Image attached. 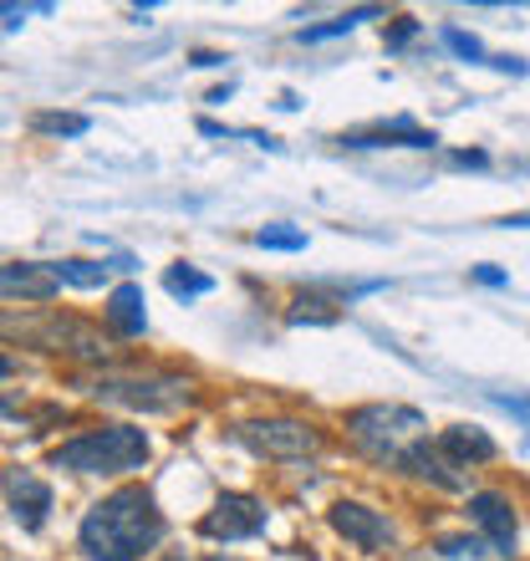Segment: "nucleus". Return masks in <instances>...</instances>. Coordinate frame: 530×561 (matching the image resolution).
<instances>
[{
	"label": "nucleus",
	"mask_w": 530,
	"mask_h": 561,
	"mask_svg": "<svg viewBox=\"0 0 530 561\" xmlns=\"http://www.w3.org/2000/svg\"><path fill=\"white\" fill-rule=\"evenodd\" d=\"M163 541V511L143 485L113 490L77 526V547L88 561H138Z\"/></svg>",
	"instance_id": "obj_1"
},
{
	"label": "nucleus",
	"mask_w": 530,
	"mask_h": 561,
	"mask_svg": "<svg viewBox=\"0 0 530 561\" xmlns=\"http://www.w3.org/2000/svg\"><path fill=\"white\" fill-rule=\"evenodd\" d=\"M148 459V434L132 424H107V428H88L77 439L51 449V465L72 474H128L143 470Z\"/></svg>",
	"instance_id": "obj_2"
},
{
	"label": "nucleus",
	"mask_w": 530,
	"mask_h": 561,
	"mask_svg": "<svg viewBox=\"0 0 530 561\" xmlns=\"http://www.w3.org/2000/svg\"><path fill=\"white\" fill-rule=\"evenodd\" d=\"M347 428H353V439L378 459H398L418 439V428H424V414L408 409V403H362L347 414Z\"/></svg>",
	"instance_id": "obj_3"
},
{
	"label": "nucleus",
	"mask_w": 530,
	"mask_h": 561,
	"mask_svg": "<svg viewBox=\"0 0 530 561\" xmlns=\"http://www.w3.org/2000/svg\"><path fill=\"white\" fill-rule=\"evenodd\" d=\"M92 393H97L103 403H118V409H138V414H174V409H189L194 403V378H178V373L103 378Z\"/></svg>",
	"instance_id": "obj_4"
},
{
	"label": "nucleus",
	"mask_w": 530,
	"mask_h": 561,
	"mask_svg": "<svg viewBox=\"0 0 530 561\" xmlns=\"http://www.w3.org/2000/svg\"><path fill=\"white\" fill-rule=\"evenodd\" d=\"M235 439L261 459H307L322 449V434L301 419H251L235 428Z\"/></svg>",
	"instance_id": "obj_5"
},
{
	"label": "nucleus",
	"mask_w": 530,
	"mask_h": 561,
	"mask_svg": "<svg viewBox=\"0 0 530 561\" xmlns=\"http://www.w3.org/2000/svg\"><path fill=\"white\" fill-rule=\"evenodd\" d=\"M265 520H270V511L255 495H220L209 505V516L199 520V531L209 541H251V536L265 531Z\"/></svg>",
	"instance_id": "obj_6"
},
{
	"label": "nucleus",
	"mask_w": 530,
	"mask_h": 561,
	"mask_svg": "<svg viewBox=\"0 0 530 561\" xmlns=\"http://www.w3.org/2000/svg\"><path fill=\"white\" fill-rule=\"evenodd\" d=\"M326 520H332V531L347 536L353 547L362 551H383L388 541H393V526H388V516H378L372 505L362 501H337L332 511H326Z\"/></svg>",
	"instance_id": "obj_7"
},
{
	"label": "nucleus",
	"mask_w": 530,
	"mask_h": 561,
	"mask_svg": "<svg viewBox=\"0 0 530 561\" xmlns=\"http://www.w3.org/2000/svg\"><path fill=\"white\" fill-rule=\"evenodd\" d=\"M470 520L489 536V547L500 551V557L516 551V505H510V495H500V490H474Z\"/></svg>",
	"instance_id": "obj_8"
},
{
	"label": "nucleus",
	"mask_w": 530,
	"mask_h": 561,
	"mask_svg": "<svg viewBox=\"0 0 530 561\" xmlns=\"http://www.w3.org/2000/svg\"><path fill=\"white\" fill-rule=\"evenodd\" d=\"M5 505H11V520L21 531H42L46 511H51V485L26 470H11L5 474Z\"/></svg>",
	"instance_id": "obj_9"
},
{
	"label": "nucleus",
	"mask_w": 530,
	"mask_h": 561,
	"mask_svg": "<svg viewBox=\"0 0 530 561\" xmlns=\"http://www.w3.org/2000/svg\"><path fill=\"white\" fill-rule=\"evenodd\" d=\"M398 465L408 474H418V480H434L439 490H464V474H454L459 465L449 455H443V444H428V439H413L403 455H398Z\"/></svg>",
	"instance_id": "obj_10"
},
{
	"label": "nucleus",
	"mask_w": 530,
	"mask_h": 561,
	"mask_svg": "<svg viewBox=\"0 0 530 561\" xmlns=\"http://www.w3.org/2000/svg\"><path fill=\"white\" fill-rule=\"evenodd\" d=\"M347 148H434L439 138L418 128L413 118H393V123H378V128H362V134H342Z\"/></svg>",
	"instance_id": "obj_11"
},
{
	"label": "nucleus",
	"mask_w": 530,
	"mask_h": 561,
	"mask_svg": "<svg viewBox=\"0 0 530 561\" xmlns=\"http://www.w3.org/2000/svg\"><path fill=\"white\" fill-rule=\"evenodd\" d=\"M61 291L57 266H36V261H11L5 266V296H26V301H51Z\"/></svg>",
	"instance_id": "obj_12"
},
{
	"label": "nucleus",
	"mask_w": 530,
	"mask_h": 561,
	"mask_svg": "<svg viewBox=\"0 0 530 561\" xmlns=\"http://www.w3.org/2000/svg\"><path fill=\"white\" fill-rule=\"evenodd\" d=\"M148 301H143V286H132V280H123L118 291L107 296V327L118 332V337H143L148 332Z\"/></svg>",
	"instance_id": "obj_13"
},
{
	"label": "nucleus",
	"mask_w": 530,
	"mask_h": 561,
	"mask_svg": "<svg viewBox=\"0 0 530 561\" xmlns=\"http://www.w3.org/2000/svg\"><path fill=\"white\" fill-rule=\"evenodd\" d=\"M443 455L454 459V465H485V459H495V439H489L485 428H474V424H454V428H443Z\"/></svg>",
	"instance_id": "obj_14"
},
{
	"label": "nucleus",
	"mask_w": 530,
	"mask_h": 561,
	"mask_svg": "<svg viewBox=\"0 0 530 561\" xmlns=\"http://www.w3.org/2000/svg\"><path fill=\"white\" fill-rule=\"evenodd\" d=\"M113 271H132V255H118V261H57V276L67 280V286H82V291L107 286Z\"/></svg>",
	"instance_id": "obj_15"
},
{
	"label": "nucleus",
	"mask_w": 530,
	"mask_h": 561,
	"mask_svg": "<svg viewBox=\"0 0 530 561\" xmlns=\"http://www.w3.org/2000/svg\"><path fill=\"white\" fill-rule=\"evenodd\" d=\"M163 286H169V296H178V301H194V296H209L215 291V276H205V271L194 266H169V276H163Z\"/></svg>",
	"instance_id": "obj_16"
},
{
	"label": "nucleus",
	"mask_w": 530,
	"mask_h": 561,
	"mask_svg": "<svg viewBox=\"0 0 530 561\" xmlns=\"http://www.w3.org/2000/svg\"><path fill=\"white\" fill-rule=\"evenodd\" d=\"M378 5H357V11H347V15H337V21H326V26H307L301 31V42H332V36H347L353 26H362V21H378Z\"/></svg>",
	"instance_id": "obj_17"
},
{
	"label": "nucleus",
	"mask_w": 530,
	"mask_h": 561,
	"mask_svg": "<svg viewBox=\"0 0 530 561\" xmlns=\"http://www.w3.org/2000/svg\"><path fill=\"white\" fill-rule=\"evenodd\" d=\"M255 245L261 251H307V230H296V225H261Z\"/></svg>",
	"instance_id": "obj_18"
},
{
	"label": "nucleus",
	"mask_w": 530,
	"mask_h": 561,
	"mask_svg": "<svg viewBox=\"0 0 530 561\" xmlns=\"http://www.w3.org/2000/svg\"><path fill=\"white\" fill-rule=\"evenodd\" d=\"M31 128H36V134H57V138H82L92 123L82 118V113H36Z\"/></svg>",
	"instance_id": "obj_19"
},
{
	"label": "nucleus",
	"mask_w": 530,
	"mask_h": 561,
	"mask_svg": "<svg viewBox=\"0 0 530 561\" xmlns=\"http://www.w3.org/2000/svg\"><path fill=\"white\" fill-rule=\"evenodd\" d=\"M291 322H296V327H301V322H337V307H332L326 296L307 291V296H296V311H291Z\"/></svg>",
	"instance_id": "obj_20"
},
{
	"label": "nucleus",
	"mask_w": 530,
	"mask_h": 561,
	"mask_svg": "<svg viewBox=\"0 0 530 561\" xmlns=\"http://www.w3.org/2000/svg\"><path fill=\"white\" fill-rule=\"evenodd\" d=\"M439 36H443V46H449V51H459L464 61H489V57H485V46H480V36H470V31L443 26Z\"/></svg>",
	"instance_id": "obj_21"
},
{
	"label": "nucleus",
	"mask_w": 530,
	"mask_h": 561,
	"mask_svg": "<svg viewBox=\"0 0 530 561\" xmlns=\"http://www.w3.org/2000/svg\"><path fill=\"white\" fill-rule=\"evenodd\" d=\"M489 403H495V409H505L510 419H520V424L530 428V393H489Z\"/></svg>",
	"instance_id": "obj_22"
},
{
	"label": "nucleus",
	"mask_w": 530,
	"mask_h": 561,
	"mask_svg": "<svg viewBox=\"0 0 530 561\" xmlns=\"http://www.w3.org/2000/svg\"><path fill=\"white\" fill-rule=\"evenodd\" d=\"M480 541H474V536H443L439 541V557H449V561H464V557H480Z\"/></svg>",
	"instance_id": "obj_23"
},
{
	"label": "nucleus",
	"mask_w": 530,
	"mask_h": 561,
	"mask_svg": "<svg viewBox=\"0 0 530 561\" xmlns=\"http://www.w3.org/2000/svg\"><path fill=\"white\" fill-rule=\"evenodd\" d=\"M470 276H474V280H480V286H489V291H500V286H510V276H505V271H500V266H474V271H470Z\"/></svg>",
	"instance_id": "obj_24"
},
{
	"label": "nucleus",
	"mask_w": 530,
	"mask_h": 561,
	"mask_svg": "<svg viewBox=\"0 0 530 561\" xmlns=\"http://www.w3.org/2000/svg\"><path fill=\"white\" fill-rule=\"evenodd\" d=\"M413 36H418V21H408V15H403V21H398V26L388 31V46H408Z\"/></svg>",
	"instance_id": "obj_25"
},
{
	"label": "nucleus",
	"mask_w": 530,
	"mask_h": 561,
	"mask_svg": "<svg viewBox=\"0 0 530 561\" xmlns=\"http://www.w3.org/2000/svg\"><path fill=\"white\" fill-rule=\"evenodd\" d=\"M21 21H26V5H5V31H21Z\"/></svg>",
	"instance_id": "obj_26"
},
{
	"label": "nucleus",
	"mask_w": 530,
	"mask_h": 561,
	"mask_svg": "<svg viewBox=\"0 0 530 561\" xmlns=\"http://www.w3.org/2000/svg\"><path fill=\"white\" fill-rule=\"evenodd\" d=\"M505 230H530V209H520V215H505Z\"/></svg>",
	"instance_id": "obj_27"
},
{
	"label": "nucleus",
	"mask_w": 530,
	"mask_h": 561,
	"mask_svg": "<svg viewBox=\"0 0 530 561\" xmlns=\"http://www.w3.org/2000/svg\"><path fill=\"white\" fill-rule=\"evenodd\" d=\"M459 169H485V153H454Z\"/></svg>",
	"instance_id": "obj_28"
},
{
	"label": "nucleus",
	"mask_w": 530,
	"mask_h": 561,
	"mask_svg": "<svg viewBox=\"0 0 530 561\" xmlns=\"http://www.w3.org/2000/svg\"><path fill=\"white\" fill-rule=\"evenodd\" d=\"M220 51H194V67H220Z\"/></svg>",
	"instance_id": "obj_29"
},
{
	"label": "nucleus",
	"mask_w": 530,
	"mask_h": 561,
	"mask_svg": "<svg viewBox=\"0 0 530 561\" xmlns=\"http://www.w3.org/2000/svg\"><path fill=\"white\" fill-rule=\"evenodd\" d=\"M209 561H224V557H209Z\"/></svg>",
	"instance_id": "obj_30"
}]
</instances>
